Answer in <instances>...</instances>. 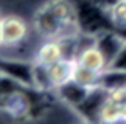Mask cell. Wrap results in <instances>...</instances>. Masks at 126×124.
Returning <instances> with one entry per match:
<instances>
[{
	"label": "cell",
	"instance_id": "1",
	"mask_svg": "<svg viewBox=\"0 0 126 124\" xmlns=\"http://www.w3.org/2000/svg\"><path fill=\"white\" fill-rule=\"evenodd\" d=\"M42 39H65L79 34L78 11L69 0H50L44 3L33 22Z\"/></svg>",
	"mask_w": 126,
	"mask_h": 124
},
{
	"label": "cell",
	"instance_id": "2",
	"mask_svg": "<svg viewBox=\"0 0 126 124\" xmlns=\"http://www.w3.org/2000/svg\"><path fill=\"white\" fill-rule=\"evenodd\" d=\"M30 37V25L17 14H0V50L16 48Z\"/></svg>",
	"mask_w": 126,
	"mask_h": 124
},
{
	"label": "cell",
	"instance_id": "3",
	"mask_svg": "<svg viewBox=\"0 0 126 124\" xmlns=\"http://www.w3.org/2000/svg\"><path fill=\"white\" fill-rule=\"evenodd\" d=\"M33 68L34 62L33 59H20L13 56H2L0 54V73L14 79L25 88L34 90V79H33Z\"/></svg>",
	"mask_w": 126,
	"mask_h": 124
},
{
	"label": "cell",
	"instance_id": "4",
	"mask_svg": "<svg viewBox=\"0 0 126 124\" xmlns=\"http://www.w3.org/2000/svg\"><path fill=\"white\" fill-rule=\"evenodd\" d=\"M109 96V90L103 87V85H96L89 92L87 98L83 101L79 107H76V110L79 112V115L87 121H94V123H98L100 120V112H101V107L103 104L106 102V99Z\"/></svg>",
	"mask_w": 126,
	"mask_h": 124
},
{
	"label": "cell",
	"instance_id": "5",
	"mask_svg": "<svg viewBox=\"0 0 126 124\" xmlns=\"http://www.w3.org/2000/svg\"><path fill=\"white\" fill-rule=\"evenodd\" d=\"M125 44H126V37L115 31H101L98 34H95V45L104 54L106 61H108V67L117 58V54L120 53V50L123 48Z\"/></svg>",
	"mask_w": 126,
	"mask_h": 124
},
{
	"label": "cell",
	"instance_id": "6",
	"mask_svg": "<svg viewBox=\"0 0 126 124\" xmlns=\"http://www.w3.org/2000/svg\"><path fill=\"white\" fill-rule=\"evenodd\" d=\"M64 58L65 56L61 39H44V42L36 48L33 61L44 67H51Z\"/></svg>",
	"mask_w": 126,
	"mask_h": 124
},
{
	"label": "cell",
	"instance_id": "7",
	"mask_svg": "<svg viewBox=\"0 0 126 124\" xmlns=\"http://www.w3.org/2000/svg\"><path fill=\"white\" fill-rule=\"evenodd\" d=\"M75 61L79 65L87 67V68L98 71V73H103L104 70H108V61H106L104 54L101 53V50L95 45V40L81 47Z\"/></svg>",
	"mask_w": 126,
	"mask_h": 124
},
{
	"label": "cell",
	"instance_id": "8",
	"mask_svg": "<svg viewBox=\"0 0 126 124\" xmlns=\"http://www.w3.org/2000/svg\"><path fill=\"white\" fill-rule=\"evenodd\" d=\"M75 65L76 61L75 59H61L58 61L56 64H53L51 67H48V76H50L51 85H53V92L64 85L65 82L73 79V71H75Z\"/></svg>",
	"mask_w": 126,
	"mask_h": 124
},
{
	"label": "cell",
	"instance_id": "9",
	"mask_svg": "<svg viewBox=\"0 0 126 124\" xmlns=\"http://www.w3.org/2000/svg\"><path fill=\"white\" fill-rule=\"evenodd\" d=\"M90 90L92 88H87L84 85L76 84L75 81H69V82H65L64 85L58 87L55 92L64 102H67L70 107L76 109L83 104V101L87 98V95H89Z\"/></svg>",
	"mask_w": 126,
	"mask_h": 124
},
{
	"label": "cell",
	"instance_id": "10",
	"mask_svg": "<svg viewBox=\"0 0 126 124\" xmlns=\"http://www.w3.org/2000/svg\"><path fill=\"white\" fill-rule=\"evenodd\" d=\"M101 74L103 73H98V71H94L87 67H83L76 62L75 65V71H73V79L76 84L79 85H84L87 88H94L96 85L101 84Z\"/></svg>",
	"mask_w": 126,
	"mask_h": 124
},
{
	"label": "cell",
	"instance_id": "11",
	"mask_svg": "<svg viewBox=\"0 0 126 124\" xmlns=\"http://www.w3.org/2000/svg\"><path fill=\"white\" fill-rule=\"evenodd\" d=\"M106 17L115 28L126 30V0H120L114 8H110L106 12Z\"/></svg>",
	"mask_w": 126,
	"mask_h": 124
},
{
	"label": "cell",
	"instance_id": "12",
	"mask_svg": "<svg viewBox=\"0 0 126 124\" xmlns=\"http://www.w3.org/2000/svg\"><path fill=\"white\" fill-rule=\"evenodd\" d=\"M120 121H122V118H120V104L114 102L108 96L106 102L101 107L98 123H120Z\"/></svg>",
	"mask_w": 126,
	"mask_h": 124
},
{
	"label": "cell",
	"instance_id": "13",
	"mask_svg": "<svg viewBox=\"0 0 126 124\" xmlns=\"http://www.w3.org/2000/svg\"><path fill=\"white\" fill-rule=\"evenodd\" d=\"M108 70H117V71H125L126 73V44L123 45V48L120 50V53L117 54L110 65L108 67Z\"/></svg>",
	"mask_w": 126,
	"mask_h": 124
},
{
	"label": "cell",
	"instance_id": "14",
	"mask_svg": "<svg viewBox=\"0 0 126 124\" xmlns=\"http://www.w3.org/2000/svg\"><path fill=\"white\" fill-rule=\"evenodd\" d=\"M120 118H122V121L126 123V102L120 106Z\"/></svg>",
	"mask_w": 126,
	"mask_h": 124
}]
</instances>
